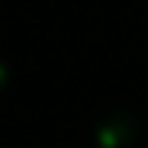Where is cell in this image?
Returning a JSON list of instances; mask_svg holds the SVG:
<instances>
[{"instance_id":"6da1fadb","label":"cell","mask_w":148,"mask_h":148,"mask_svg":"<svg viewBox=\"0 0 148 148\" xmlns=\"http://www.w3.org/2000/svg\"><path fill=\"white\" fill-rule=\"evenodd\" d=\"M135 135H138V126L135 119L126 116V113H110L97 122L93 129V145L97 148H129L135 145Z\"/></svg>"},{"instance_id":"7a4b0ae2","label":"cell","mask_w":148,"mask_h":148,"mask_svg":"<svg viewBox=\"0 0 148 148\" xmlns=\"http://www.w3.org/2000/svg\"><path fill=\"white\" fill-rule=\"evenodd\" d=\"M7 81H10V71H7V64H3V58H0V93L7 90Z\"/></svg>"}]
</instances>
